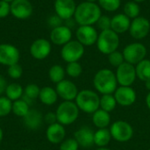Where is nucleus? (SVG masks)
<instances>
[{
    "label": "nucleus",
    "mask_w": 150,
    "mask_h": 150,
    "mask_svg": "<svg viewBox=\"0 0 150 150\" xmlns=\"http://www.w3.org/2000/svg\"><path fill=\"white\" fill-rule=\"evenodd\" d=\"M92 123L98 128H108L111 124V115L110 112H107L102 109L97 110L94 113H92Z\"/></svg>",
    "instance_id": "5701e85b"
},
{
    "label": "nucleus",
    "mask_w": 150,
    "mask_h": 150,
    "mask_svg": "<svg viewBox=\"0 0 150 150\" xmlns=\"http://www.w3.org/2000/svg\"><path fill=\"white\" fill-rule=\"evenodd\" d=\"M51 43L46 39L34 40L30 47V54L36 60H44L51 53Z\"/></svg>",
    "instance_id": "dca6fc26"
},
{
    "label": "nucleus",
    "mask_w": 150,
    "mask_h": 150,
    "mask_svg": "<svg viewBox=\"0 0 150 150\" xmlns=\"http://www.w3.org/2000/svg\"><path fill=\"white\" fill-rule=\"evenodd\" d=\"M20 58L19 50L11 44H0V64L11 66L18 62Z\"/></svg>",
    "instance_id": "ddd939ff"
},
{
    "label": "nucleus",
    "mask_w": 150,
    "mask_h": 150,
    "mask_svg": "<svg viewBox=\"0 0 150 150\" xmlns=\"http://www.w3.org/2000/svg\"><path fill=\"white\" fill-rule=\"evenodd\" d=\"M40 91V89L37 84L30 83V84H28V85H26L25 87L23 96L25 97L26 98H28L29 100H33V99H35V98H39Z\"/></svg>",
    "instance_id": "72a5a7b5"
},
{
    "label": "nucleus",
    "mask_w": 150,
    "mask_h": 150,
    "mask_svg": "<svg viewBox=\"0 0 150 150\" xmlns=\"http://www.w3.org/2000/svg\"><path fill=\"white\" fill-rule=\"evenodd\" d=\"M124 14L127 15L130 19H134L137 17L140 16L141 13V8L138 4V3L134 2V1H129L127 3L125 4L124 8Z\"/></svg>",
    "instance_id": "7c9ffc66"
},
{
    "label": "nucleus",
    "mask_w": 150,
    "mask_h": 150,
    "mask_svg": "<svg viewBox=\"0 0 150 150\" xmlns=\"http://www.w3.org/2000/svg\"><path fill=\"white\" fill-rule=\"evenodd\" d=\"M3 137H4V132H3V129L0 127V143L3 140Z\"/></svg>",
    "instance_id": "49530a36"
},
{
    "label": "nucleus",
    "mask_w": 150,
    "mask_h": 150,
    "mask_svg": "<svg viewBox=\"0 0 150 150\" xmlns=\"http://www.w3.org/2000/svg\"><path fill=\"white\" fill-rule=\"evenodd\" d=\"M94 131L89 127H82L74 134V139L79 147L88 149L94 145Z\"/></svg>",
    "instance_id": "6ab92c4d"
},
{
    "label": "nucleus",
    "mask_w": 150,
    "mask_h": 150,
    "mask_svg": "<svg viewBox=\"0 0 150 150\" xmlns=\"http://www.w3.org/2000/svg\"><path fill=\"white\" fill-rule=\"evenodd\" d=\"M96 150H112V149H108L107 147H104V148H98Z\"/></svg>",
    "instance_id": "de8ad7c7"
},
{
    "label": "nucleus",
    "mask_w": 150,
    "mask_h": 150,
    "mask_svg": "<svg viewBox=\"0 0 150 150\" xmlns=\"http://www.w3.org/2000/svg\"><path fill=\"white\" fill-rule=\"evenodd\" d=\"M112 135L108 128L98 129L94 133V145L98 148L107 147L112 140Z\"/></svg>",
    "instance_id": "393cba45"
},
{
    "label": "nucleus",
    "mask_w": 150,
    "mask_h": 150,
    "mask_svg": "<svg viewBox=\"0 0 150 150\" xmlns=\"http://www.w3.org/2000/svg\"><path fill=\"white\" fill-rule=\"evenodd\" d=\"M7 72H8V76L11 78L18 79L21 77V76L23 74V69H22V67L18 63H16L11 66H9Z\"/></svg>",
    "instance_id": "e433bc0d"
},
{
    "label": "nucleus",
    "mask_w": 150,
    "mask_h": 150,
    "mask_svg": "<svg viewBox=\"0 0 150 150\" xmlns=\"http://www.w3.org/2000/svg\"><path fill=\"white\" fill-rule=\"evenodd\" d=\"M96 44L100 53L108 55L118 49L120 46V36L112 29L101 31L98 33Z\"/></svg>",
    "instance_id": "39448f33"
},
{
    "label": "nucleus",
    "mask_w": 150,
    "mask_h": 150,
    "mask_svg": "<svg viewBox=\"0 0 150 150\" xmlns=\"http://www.w3.org/2000/svg\"><path fill=\"white\" fill-rule=\"evenodd\" d=\"M62 19L56 15V16H52L48 19V23H49L50 25L53 26V28H54V27H57V26L62 25Z\"/></svg>",
    "instance_id": "79ce46f5"
},
{
    "label": "nucleus",
    "mask_w": 150,
    "mask_h": 150,
    "mask_svg": "<svg viewBox=\"0 0 150 150\" xmlns=\"http://www.w3.org/2000/svg\"><path fill=\"white\" fill-rule=\"evenodd\" d=\"M11 13V4L4 0H0V18L7 17Z\"/></svg>",
    "instance_id": "ea45409f"
},
{
    "label": "nucleus",
    "mask_w": 150,
    "mask_h": 150,
    "mask_svg": "<svg viewBox=\"0 0 150 150\" xmlns=\"http://www.w3.org/2000/svg\"><path fill=\"white\" fill-rule=\"evenodd\" d=\"M76 9L75 0H55L54 11L62 20H69L74 17Z\"/></svg>",
    "instance_id": "2eb2a0df"
},
{
    "label": "nucleus",
    "mask_w": 150,
    "mask_h": 150,
    "mask_svg": "<svg viewBox=\"0 0 150 150\" xmlns=\"http://www.w3.org/2000/svg\"><path fill=\"white\" fill-rule=\"evenodd\" d=\"M145 83V86H146V89L149 91H150V79H149V80H147L146 82H144Z\"/></svg>",
    "instance_id": "a18cd8bd"
},
{
    "label": "nucleus",
    "mask_w": 150,
    "mask_h": 150,
    "mask_svg": "<svg viewBox=\"0 0 150 150\" xmlns=\"http://www.w3.org/2000/svg\"><path fill=\"white\" fill-rule=\"evenodd\" d=\"M131 19L124 13L116 14L112 18L111 20V29L118 34L124 33L129 31Z\"/></svg>",
    "instance_id": "412c9836"
},
{
    "label": "nucleus",
    "mask_w": 150,
    "mask_h": 150,
    "mask_svg": "<svg viewBox=\"0 0 150 150\" xmlns=\"http://www.w3.org/2000/svg\"><path fill=\"white\" fill-rule=\"evenodd\" d=\"M122 54L125 62L135 66L145 59L147 55V47L141 42H133L124 47Z\"/></svg>",
    "instance_id": "0eeeda50"
},
{
    "label": "nucleus",
    "mask_w": 150,
    "mask_h": 150,
    "mask_svg": "<svg viewBox=\"0 0 150 150\" xmlns=\"http://www.w3.org/2000/svg\"><path fill=\"white\" fill-rule=\"evenodd\" d=\"M93 86L99 94H113L118 88L115 73L109 69H99L93 77Z\"/></svg>",
    "instance_id": "f03ea898"
},
{
    "label": "nucleus",
    "mask_w": 150,
    "mask_h": 150,
    "mask_svg": "<svg viewBox=\"0 0 150 150\" xmlns=\"http://www.w3.org/2000/svg\"><path fill=\"white\" fill-rule=\"evenodd\" d=\"M149 150H150V149H149Z\"/></svg>",
    "instance_id": "864d4df0"
},
{
    "label": "nucleus",
    "mask_w": 150,
    "mask_h": 150,
    "mask_svg": "<svg viewBox=\"0 0 150 150\" xmlns=\"http://www.w3.org/2000/svg\"><path fill=\"white\" fill-rule=\"evenodd\" d=\"M4 1H6V2H8V3H10V2L11 3V2H12L13 0H4Z\"/></svg>",
    "instance_id": "3c124183"
},
{
    "label": "nucleus",
    "mask_w": 150,
    "mask_h": 150,
    "mask_svg": "<svg viewBox=\"0 0 150 150\" xmlns=\"http://www.w3.org/2000/svg\"><path fill=\"white\" fill-rule=\"evenodd\" d=\"M146 105H147V107L149 108V110L150 111V91H149V93L146 96Z\"/></svg>",
    "instance_id": "c03bdc74"
},
{
    "label": "nucleus",
    "mask_w": 150,
    "mask_h": 150,
    "mask_svg": "<svg viewBox=\"0 0 150 150\" xmlns=\"http://www.w3.org/2000/svg\"><path fill=\"white\" fill-rule=\"evenodd\" d=\"M55 91L58 94V97L62 98L64 101L75 100L79 92L76 85L72 81L66 79L56 84Z\"/></svg>",
    "instance_id": "4468645a"
},
{
    "label": "nucleus",
    "mask_w": 150,
    "mask_h": 150,
    "mask_svg": "<svg viewBox=\"0 0 150 150\" xmlns=\"http://www.w3.org/2000/svg\"><path fill=\"white\" fill-rule=\"evenodd\" d=\"M117 105L118 104L116 102V99L113 94H104L100 97L99 108L107 112H111L114 111Z\"/></svg>",
    "instance_id": "cd10ccee"
},
{
    "label": "nucleus",
    "mask_w": 150,
    "mask_h": 150,
    "mask_svg": "<svg viewBox=\"0 0 150 150\" xmlns=\"http://www.w3.org/2000/svg\"><path fill=\"white\" fill-rule=\"evenodd\" d=\"M25 126L31 130H37L42 124L43 116L36 109H30L27 114L23 118Z\"/></svg>",
    "instance_id": "4be33fe9"
},
{
    "label": "nucleus",
    "mask_w": 150,
    "mask_h": 150,
    "mask_svg": "<svg viewBox=\"0 0 150 150\" xmlns=\"http://www.w3.org/2000/svg\"><path fill=\"white\" fill-rule=\"evenodd\" d=\"M5 97H7L10 100L13 102L22 98V96L24 95V89L19 83H13L7 85L5 89Z\"/></svg>",
    "instance_id": "bb28decb"
},
{
    "label": "nucleus",
    "mask_w": 150,
    "mask_h": 150,
    "mask_svg": "<svg viewBox=\"0 0 150 150\" xmlns=\"http://www.w3.org/2000/svg\"><path fill=\"white\" fill-rule=\"evenodd\" d=\"M111 20H112V18L106 15H101V17L97 21L96 25L98 28L100 30V32L108 30V29H111Z\"/></svg>",
    "instance_id": "58836bf2"
},
{
    "label": "nucleus",
    "mask_w": 150,
    "mask_h": 150,
    "mask_svg": "<svg viewBox=\"0 0 150 150\" xmlns=\"http://www.w3.org/2000/svg\"><path fill=\"white\" fill-rule=\"evenodd\" d=\"M66 136V130L64 126L56 122L49 125L46 131V137L52 144H61Z\"/></svg>",
    "instance_id": "aec40b11"
},
{
    "label": "nucleus",
    "mask_w": 150,
    "mask_h": 150,
    "mask_svg": "<svg viewBox=\"0 0 150 150\" xmlns=\"http://www.w3.org/2000/svg\"><path fill=\"white\" fill-rule=\"evenodd\" d=\"M76 40L83 46H92L97 43L98 33L93 25H79L76 32Z\"/></svg>",
    "instance_id": "9b49d317"
},
{
    "label": "nucleus",
    "mask_w": 150,
    "mask_h": 150,
    "mask_svg": "<svg viewBox=\"0 0 150 150\" xmlns=\"http://www.w3.org/2000/svg\"><path fill=\"white\" fill-rule=\"evenodd\" d=\"M72 31L67 25H60L52 29L50 33L51 41L58 46H63L71 40Z\"/></svg>",
    "instance_id": "a211bd4d"
},
{
    "label": "nucleus",
    "mask_w": 150,
    "mask_h": 150,
    "mask_svg": "<svg viewBox=\"0 0 150 150\" xmlns=\"http://www.w3.org/2000/svg\"><path fill=\"white\" fill-rule=\"evenodd\" d=\"M12 101L7 97H0V117H5L11 112Z\"/></svg>",
    "instance_id": "c9c22d12"
},
{
    "label": "nucleus",
    "mask_w": 150,
    "mask_h": 150,
    "mask_svg": "<svg viewBox=\"0 0 150 150\" xmlns=\"http://www.w3.org/2000/svg\"><path fill=\"white\" fill-rule=\"evenodd\" d=\"M29 104L26 103L24 99H18L12 102V109L11 112L17 117L24 118L27 112H29Z\"/></svg>",
    "instance_id": "c756f323"
},
{
    "label": "nucleus",
    "mask_w": 150,
    "mask_h": 150,
    "mask_svg": "<svg viewBox=\"0 0 150 150\" xmlns=\"http://www.w3.org/2000/svg\"><path fill=\"white\" fill-rule=\"evenodd\" d=\"M22 150H33V149H22Z\"/></svg>",
    "instance_id": "603ef678"
},
{
    "label": "nucleus",
    "mask_w": 150,
    "mask_h": 150,
    "mask_svg": "<svg viewBox=\"0 0 150 150\" xmlns=\"http://www.w3.org/2000/svg\"><path fill=\"white\" fill-rule=\"evenodd\" d=\"M101 15V8L98 4L84 1L76 5L74 19L79 25H93Z\"/></svg>",
    "instance_id": "f257e3e1"
},
{
    "label": "nucleus",
    "mask_w": 150,
    "mask_h": 150,
    "mask_svg": "<svg viewBox=\"0 0 150 150\" xmlns=\"http://www.w3.org/2000/svg\"><path fill=\"white\" fill-rule=\"evenodd\" d=\"M79 112L80 110L75 102L63 101L58 105L55 111L57 122L63 126H69L78 119Z\"/></svg>",
    "instance_id": "20e7f679"
},
{
    "label": "nucleus",
    "mask_w": 150,
    "mask_h": 150,
    "mask_svg": "<svg viewBox=\"0 0 150 150\" xmlns=\"http://www.w3.org/2000/svg\"><path fill=\"white\" fill-rule=\"evenodd\" d=\"M134 2H136V3H142V2H144V1H146V0H134Z\"/></svg>",
    "instance_id": "8fccbe9b"
},
{
    "label": "nucleus",
    "mask_w": 150,
    "mask_h": 150,
    "mask_svg": "<svg viewBox=\"0 0 150 150\" xmlns=\"http://www.w3.org/2000/svg\"><path fill=\"white\" fill-rule=\"evenodd\" d=\"M11 13L18 19H25L33 13V5L29 0H13L11 4Z\"/></svg>",
    "instance_id": "f3484780"
},
{
    "label": "nucleus",
    "mask_w": 150,
    "mask_h": 150,
    "mask_svg": "<svg viewBox=\"0 0 150 150\" xmlns=\"http://www.w3.org/2000/svg\"><path fill=\"white\" fill-rule=\"evenodd\" d=\"M65 74H66L65 69L62 68V66H61L59 64L53 65L48 70V76H49L51 82H53L56 84L58 83L62 82V80H64Z\"/></svg>",
    "instance_id": "c85d7f7f"
},
{
    "label": "nucleus",
    "mask_w": 150,
    "mask_h": 150,
    "mask_svg": "<svg viewBox=\"0 0 150 150\" xmlns=\"http://www.w3.org/2000/svg\"><path fill=\"white\" fill-rule=\"evenodd\" d=\"M6 87H7V82L5 78L2 75H0V95L5 92Z\"/></svg>",
    "instance_id": "37998d69"
},
{
    "label": "nucleus",
    "mask_w": 150,
    "mask_h": 150,
    "mask_svg": "<svg viewBox=\"0 0 150 150\" xmlns=\"http://www.w3.org/2000/svg\"><path fill=\"white\" fill-rule=\"evenodd\" d=\"M136 76L142 82L150 79V60L144 59L135 65Z\"/></svg>",
    "instance_id": "a878e982"
},
{
    "label": "nucleus",
    "mask_w": 150,
    "mask_h": 150,
    "mask_svg": "<svg viewBox=\"0 0 150 150\" xmlns=\"http://www.w3.org/2000/svg\"><path fill=\"white\" fill-rule=\"evenodd\" d=\"M86 2H91V3H96V2H98V0H85Z\"/></svg>",
    "instance_id": "09e8293b"
},
{
    "label": "nucleus",
    "mask_w": 150,
    "mask_h": 150,
    "mask_svg": "<svg viewBox=\"0 0 150 150\" xmlns=\"http://www.w3.org/2000/svg\"><path fill=\"white\" fill-rule=\"evenodd\" d=\"M150 32L149 20L145 17H137L131 21L129 33L135 40H142L146 38Z\"/></svg>",
    "instance_id": "9d476101"
},
{
    "label": "nucleus",
    "mask_w": 150,
    "mask_h": 150,
    "mask_svg": "<svg viewBox=\"0 0 150 150\" xmlns=\"http://www.w3.org/2000/svg\"><path fill=\"white\" fill-rule=\"evenodd\" d=\"M109 130L112 138L118 142H129L134 136V128L126 120H116L111 125Z\"/></svg>",
    "instance_id": "423d86ee"
},
{
    "label": "nucleus",
    "mask_w": 150,
    "mask_h": 150,
    "mask_svg": "<svg viewBox=\"0 0 150 150\" xmlns=\"http://www.w3.org/2000/svg\"><path fill=\"white\" fill-rule=\"evenodd\" d=\"M39 99L46 105H52L56 103L58 99V94L55 89L49 86H45L40 89Z\"/></svg>",
    "instance_id": "b1692460"
},
{
    "label": "nucleus",
    "mask_w": 150,
    "mask_h": 150,
    "mask_svg": "<svg viewBox=\"0 0 150 150\" xmlns=\"http://www.w3.org/2000/svg\"><path fill=\"white\" fill-rule=\"evenodd\" d=\"M98 2L101 9L109 12L116 11L121 5V0H98Z\"/></svg>",
    "instance_id": "2f4dec72"
},
{
    "label": "nucleus",
    "mask_w": 150,
    "mask_h": 150,
    "mask_svg": "<svg viewBox=\"0 0 150 150\" xmlns=\"http://www.w3.org/2000/svg\"><path fill=\"white\" fill-rule=\"evenodd\" d=\"M115 75L120 86H132L137 78L135 66L127 62L117 68Z\"/></svg>",
    "instance_id": "1a4fd4ad"
},
{
    "label": "nucleus",
    "mask_w": 150,
    "mask_h": 150,
    "mask_svg": "<svg viewBox=\"0 0 150 150\" xmlns=\"http://www.w3.org/2000/svg\"><path fill=\"white\" fill-rule=\"evenodd\" d=\"M65 71H66L67 75L69 76L70 77L76 78L82 75L83 68H82V65L78 62H74L68 63Z\"/></svg>",
    "instance_id": "473e14b6"
},
{
    "label": "nucleus",
    "mask_w": 150,
    "mask_h": 150,
    "mask_svg": "<svg viewBox=\"0 0 150 150\" xmlns=\"http://www.w3.org/2000/svg\"><path fill=\"white\" fill-rule=\"evenodd\" d=\"M79 145L74 138L64 140L61 144L59 150H78Z\"/></svg>",
    "instance_id": "4c0bfd02"
},
{
    "label": "nucleus",
    "mask_w": 150,
    "mask_h": 150,
    "mask_svg": "<svg viewBox=\"0 0 150 150\" xmlns=\"http://www.w3.org/2000/svg\"><path fill=\"white\" fill-rule=\"evenodd\" d=\"M113 95L117 104L124 107L134 105L137 99L136 91L131 86H120Z\"/></svg>",
    "instance_id": "f8f14e48"
},
{
    "label": "nucleus",
    "mask_w": 150,
    "mask_h": 150,
    "mask_svg": "<svg viewBox=\"0 0 150 150\" xmlns=\"http://www.w3.org/2000/svg\"><path fill=\"white\" fill-rule=\"evenodd\" d=\"M43 120H44L47 124H48V126L56 123V122H57V118H56L55 112H49L46 113L45 116L43 117Z\"/></svg>",
    "instance_id": "a19ab883"
},
{
    "label": "nucleus",
    "mask_w": 150,
    "mask_h": 150,
    "mask_svg": "<svg viewBox=\"0 0 150 150\" xmlns=\"http://www.w3.org/2000/svg\"><path fill=\"white\" fill-rule=\"evenodd\" d=\"M84 54V46L78 40H70L62 46L61 56L64 62L69 63L78 62Z\"/></svg>",
    "instance_id": "6e6552de"
},
{
    "label": "nucleus",
    "mask_w": 150,
    "mask_h": 150,
    "mask_svg": "<svg viewBox=\"0 0 150 150\" xmlns=\"http://www.w3.org/2000/svg\"><path fill=\"white\" fill-rule=\"evenodd\" d=\"M108 62L112 67L117 69L123 62H125V59H124V55H123L122 52L116 50V51L111 53L110 54H108Z\"/></svg>",
    "instance_id": "f704fd0d"
},
{
    "label": "nucleus",
    "mask_w": 150,
    "mask_h": 150,
    "mask_svg": "<svg viewBox=\"0 0 150 150\" xmlns=\"http://www.w3.org/2000/svg\"><path fill=\"white\" fill-rule=\"evenodd\" d=\"M75 103L80 111L92 114L99 109L100 96L94 91L83 90L78 92L75 99Z\"/></svg>",
    "instance_id": "7ed1b4c3"
}]
</instances>
